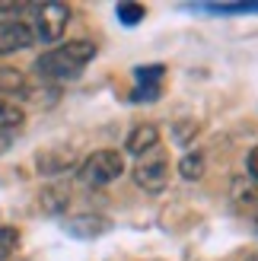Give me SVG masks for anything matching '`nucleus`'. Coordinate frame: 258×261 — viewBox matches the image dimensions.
Segmentation results:
<instances>
[{"label": "nucleus", "mask_w": 258, "mask_h": 261, "mask_svg": "<svg viewBox=\"0 0 258 261\" xmlns=\"http://www.w3.org/2000/svg\"><path fill=\"white\" fill-rule=\"evenodd\" d=\"M124 172V156L118 150H96L93 156H86L76 169V178L89 188H106Z\"/></svg>", "instance_id": "nucleus-2"}, {"label": "nucleus", "mask_w": 258, "mask_h": 261, "mask_svg": "<svg viewBox=\"0 0 258 261\" xmlns=\"http://www.w3.org/2000/svg\"><path fill=\"white\" fill-rule=\"evenodd\" d=\"M255 229H258V220H255Z\"/></svg>", "instance_id": "nucleus-18"}, {"label": "nucleus", "mask_w": 258, "mask_h": 261, "mask_svg": "<svg viewBox=\"0 0 258 261\" xmlns=\"http://www.w3.org/2000/svg\"><path fill=\"white\" fill-rule=\"evenodd\" d=\"M93 58H96V45L80 38V42H67L61 48L45 51L35 61V73L38 80H73Z\"/></svg>", "instance_id": "nucleus-1"}, {"label": "nucleus", "mask_w": 258, "mask_h": 261, "mask_svg": "<svg viewBox=\"0 0 258 261\" xmlns=\"http://www.w3.org/2000/svg\"><path fill=\"white\" fill-rule=\"evenodd\" d=\"M249 178H252L255 185H258V147L249 153Z\"/></svg>", "instance_id": "nucleus-16"}, {"label": "nucleus", "mask_w": 258, "mask_h": 261, "mask_svg": "<svg viewBox=\"0 0 258 261\" xmlns=\"http://www.w3.org/2000/svg\"><path fill=\"white\" fill-rule=\"evenodd\" d=\"M178 172H182V178L188 181H198L204 175V156L201 153H188L182 163H178Z\"/></svg>", "instance_id": "nucleus-11"}, {"label": "nucleus", "mask_w": 258, "mask_h": 261, "mask_svg": "<svg viewBox=\"0 0 258 261\" xmlns=\"http://www.w3.org/2000/svg\"><path fill=\"white\" fill-rule=\"evenodd\" d=\"M19 93H25V76L16 67L0 64V96H19Z\"/></svg>", "instance_id": "nucleus-9"}, {"label": "nucleus", "mask_w": 258, "mask_h": 261, "mask_svg": "<svg viewBox=\"0 0 258 261\" xmlns=\"http://www.w3.org/2000/svg\"><path fill=\"white\" fill-rule=\"evenodd\" d=\"M134 73H137V83H144V86H147V83H157L166 70H163V64H153V67H137Z\"/></svg>", "instance_id": "nucleus-14"}, {"label": "nucleus", "mask_w": 258, "mask_h": 261, "mask_svg": "<svg viewBox=\"0 0 258 261\" xmlns=\"http://www.w3.org/2000/svg\"><path fill=\"white\" fill-rule=\"evenodd\" d=\"M106 229H109L106 217H76L67 226V232H73V236H99V232H106Z\"/></svg>", "instance_id": "nucleus-8"}, {"label": "nucleus", "mask_w": 258, "mask_h": 261, "mask_svg": "<svg viewBox=\"0 0 258 261\" xmlns=\"http://www.w3.org/2000/svg\"><path fill=\"white\" fill-rule=\"evenodd\" d=\"M32 4H16V0H7V4H0V13H4L7 19H16L19 13H29Z\"/></svg>", "instance_id": "nucleus-15"}, {"label": "nucleus", "mask_w": 258, "mask_h": 261, "mask_svg": "<svg viewBox=\"0 0 258 261\" xmlns=\"http://www.w3.org/2000/svg\"><path fill=\"white\" fill-rule=\"evenodd\" d=\"M233 201L239 207H255L258 204V185L249 175H236L233 178Z\"/></svg>", "instance_id": "nucleus-7"}, {"label": "nucleus", "mask_w": 258, "mask_h": 261, "mask_svg": "<svg viewBox=\"0 0 258 261\" xmlns=\"http://www.w3.org/2000/svg\"><path fill=\"white\" fill-rule=\"evenodd\" d=\"M134 181L150 194H160L169 185V163L157 156V150H150L147 156H140V163L134 166Z\"/></svg>", "instance_id": "nucleus-4"}, {"label": "nucleus", "mask_w": 258, "mask_h": 261, "mask_svg": "<svg viewBox=\"0 0 258 261\" xmlns=\"http://www.w3.org/2000/svg\"><path fill=\"white\" fill-rule=\"evenodd\" d=\"M25 121V115H22V109L16 106V102H10V99H0V130H16L19 124Z\"/></svg>", "instance_id": "nucleus-10"}, {"label": "nucleus", "mask_w": 258, "mask_h": 261, "mask_svg": "<svg viewBox=\"0 0 258 261\" xmlns=\"http://www.w3.org/2000/svg\"><path fill=\"white\" fill-rule=\"evenodd\" d=\"M246 261H258V258H246Z\"/></svg>", "instance_id": "nucleus-17"}, {"label": "nucleus", "mask_w": 258, "mask_h": 261, "mask_svg": "<svg viewBox=\"0 0 258 261\" xmlns=\"http://www.w3.org/2000/svg\"><path fill=\"white\" fill-rule=\"evenodd\" d=\"M157 143H160V127L157 124H137L131 134H127L124 150L140 160V156H147L150 150H157Z\"/></svg>", "instance_id": "nucleus-6"}, {"label": "nucleus", "mask_w": 258, "mask_h": 261, "mask_svg": "<svg viewBox=\"0 0 258 261\" xmlns=\"http://www.w3.org/2000/svg\"><path fill=\"white\" fill-rule=\"evenodd\" d=\"M115 16H118L124 25H137L140 19H144V7H137V4H118Z\"/></svg>", "instance_id": "nucleus-13"}, {"label": "nucleus", "mask_w": 258, "mask_h": 261, "mask_svg": "<svg viewBox=\"0 0 258 261\" xmlns=\"http://www.w3.org/2000/svg\"><path fill=\"white\" fill-rule=\"evenodd\" d=\"M16 245H19V232L13 226H0V261H10Z\"/></svg>", "instance_id": "nucleus-12"}, {"label": "nucleus", "mask_w": 258, "mask_h": 261, "mask_svg": "<svg viewBox=\"0 0 258 261\" xmlns=\"http://www.w3.org/2000/svg\"><path fill=\"white\" fill-rule=\"evenodd\" d=\"M35 42V35L29 29V22L22 19H0V55H16V51L29 48Z\"/></svg>", "instance_id": "nucleus-5"}, {"label": "nucleus", "mask_w": 258, "mask_h": 261, "mask_svg": "<svg viewBox=\"0 0 258 261\" xmlns=\"http://www.w3.org/2000/svg\"><path fill=\"white\" fill-rule=\"evenodd\" d=\"M32 13V35H35V42H58V38L64 35V29H67V22H70V7L67 4H32L29 7Z\"/></svg>", "instance_id": "nucleus-3"}]
</instances>
